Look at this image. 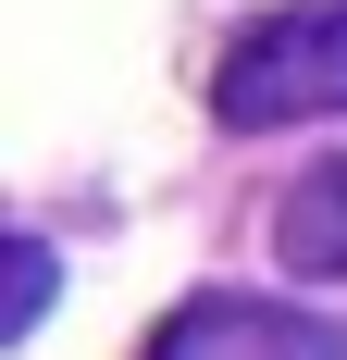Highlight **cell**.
Returning <instances> with one entry per match:
<instances>
[{
	"label": "cell",
	"instance_id": "1",
	"mask_svg": "<svg viewBox=\"0 0 347 360\" xmlns=\"http://www.w3.org/2000/svg\"><path fill=\"white\" fill-rule=\"evenodd\" d=\"M335 112H347V0H298V13H261L248 37H223L211 124L273 137V124H335Z\"/></svg>",
	"mask_w": 347,
	"mask_h": 360
},
{
	"label": "cell",
	"instance_id": "2",
	"mask_svg": "<svg viewBox=\"0 0 347 360\" xmlns=\"http://www.w3.org/2000/svg\"><path fill=\"white\" fill-rule=\"evenodd\" d=\"M137 360H347V335L298 298H248V286H199L186 311H162Z\"/></svg>",
	"mask_w": 347,
	"mask_h": 360
},
{
	"label": "cell",
	"instance_id": "3",
	"mask_svg": "<svg viewBox=\"0 0 347 360\" xmlns=\"http://www.w3.org/2000/svg\"><path fill=\"white\" fill-rule=\"evenodd\" d=\"M273 249H285V274H322V286L347 274V162H322L273 199Z\"/></svg>",
	"mask_w": 347,
	"mask_h": 360
},
{
	"label": "cell",
	"instance_id": "4",
	"mask_svg": "<svg viewBox=\"0 0 347 360\" xmlns=\"http://www.w3.org/2000/svg\"><path fill=\"white\" fill-rule=\"evenodd\" d=\"M37 311H50V249L13 236V323H0V335H37Z\"/></svg>",
	"mask_w": 347,
	"mask_h": 360
}]
</instances>
